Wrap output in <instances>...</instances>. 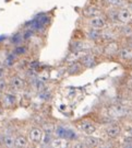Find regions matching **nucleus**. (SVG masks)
<instances>
[{"label":"nucleus","instance_id":"16","mask_svg":"<svg viewBox=\"0 0 132 148\" xmlns=\"http://www.w3.org/2000/svg\"><path fill=\"white\" fill-rule=\"evenodd\" d=\"M81 69H82V66L80 64L74 63L68 68V73L70 75H78L79 73H81Z\"/></svg>","mask_w":132,"mask_h":148},{"label":"nucleus","instance_id":"8","mask_svg":"<svg viewBox=\"0 0 132 148\" xmlns=\"http://www.w3.org/2000/svg\"><path fill=\"white\" fill-rule=\"evenodd\" d=\"M109 112L112 116H123L128 113V109L121 104H116V106H111L109 109Z\"/></svg>","mask_w":132,"mask_h":148},{"label":"nucleus","instance_id":"2","mask_svg":"<svg viewBox=\"0 0 132 148\" xmlns=\"http://www.w3.org/2000/svg\"><path fill=\"white\" fill-rule=\"evenodd\" d=\"M117 19L121 23H128L131 21V11L126 7H120L117 10Z\"/></svg>","mask_w":132,"mask_h":148},{"label":"nucleus","instance_id":"24","mask_svg":"<svg viewBox=\"0 0 132 148\" xmlns=\"http://www.w3.org/2000/svg\"><path fill=\"white\" fill-rule=\"evenodd\" d=\"M129 8H130V9H129V10H130V11H132V3H130V5H129Z\"/></svg>","mask_w":132,"mask_h":148},{"label":"nucleus","instance_id":"1","mask_svg":"<svg viewBox=\"0 0 132 148\" xmlns=\"http://www.w3.org/2000/svg\"><path fill=\"white\" fill-rule=\"evenodd\" d=\"M43 135H44L43 128H41V127H33L32 130L30 131V133H28V140L31 143L35 144V145L41 144Z\"/></svg>","mask_w":132,"mask_h":148},{"label":"nucleus","instance_id":"10","mask_svg":"<svg viewBox=\"0 0 132 148\" xmlns=\"http://www.w3.org/2000/svg\"><path fill=\"white\" fill-rule=\"evenodd\" d=\"M118 55H119L120 59L125 60V62H129V60H132V48L129 47V46H127V47L119 48Z\"/></svg>","mask_w":132,"mask_h":148},{"label":"nucleus","instance_id":"22","mask_svg":"<svg viewBox=\"0 0 132 148\" xmlns=\"http://www.w3.org/2000/svg\"><path fill=\"white\" fill-rule=\"evenodd\" d=\"M8 88V82L5 80V78H0V92H5Z\"/></svg>","mask_w":132,"mask_h":148},{"label":"nucleus","instance_id":"7","mask_svg":"<svg viewBox=\"0 0 132 148\" xmlns=\"http://www.w3.org/2000/svg\"><path fill=\"white\" fill-rule=\"evenodd\" d=\"M1 101H2V106L5 108H13L16 103V98L14 95H12L10 92H7L1 95Z\"/></svg>","mask_w":132,"mask_h":148},{"label":"nucleus","instance_id":"14","mask_svg":"<svg viewBox=\"0 0 132 148\" xmlns=\"http://www.w3.org/2000/svg\"><path fill=\"white\" fill-rule=\"evenodd\" d=\"M85 146H89V147H96L100 145V139L96 137H93L92 135H87V137L85 138L84 140Z\"/></svg>","mask_w":132,"mask_h":148},{"label":"nucleus","instance_id":"13","mask_svg":"<svg viewBox=\"0 0 132 148\" xmlns=\"http://www.w3.org/2000/svg\"><path fill=\"white\" fill-rule=\"evenodd\" d=\"M1 140H2V144L5 145V147H16V137H13V135H10V134L5 135Z\"/></svg>","mask_w":132,"mask_h":148},{"label":"nucleus","instance_id":"9","mask_svg":"<svg viewBox=\"0 0 132 148\" xmlns=\"http://www.w3.org/2000/svg\"><path fill=\"white\" fill-rule=\"evenodd\" d=\"M100 12L102 11L95 7V5H90V7H86L84 10L82 11V13H83V16L85 18H93V16H100Z\"/></svg>","mask_w":132,"mask_h":148},{"label":"nucleus","instance_id":"25","mask_svg":"<svg viewBox=\"0 0 132 148\" xmlns=\"http://www.w3.org/2000/svg\"><path fill=\"white\" fill-rule=\"evenodd\" d=\"M0 98H1V92H0Z\"/></svg>","mask_w":132,"mask_h":148},{"label":"nucleus","instance_id":"23","mask_svg":"<svg viewBox=\"0 0 132 148\" xmlns=\"http://www.w3.org/2000/svg\"><path fill=\"white\" fill-rule=\"evenodd\" d=\"M16 53L18 54V55H23V54L26 53V48L25 47H16Z\"/></svg>","mask_w":132,"mask_h":148},{"label":"nucleus","instance_id":"4","mask_svg":"<svg viewBox=\"0 0 132 148\" xmlns=\"http://www.w3.org/2000/svg\"><path fill=\"white\" fill-rule=\"evenodd\" d=\"M9 86H10V88L12 90H14V91H20V90H23L25 88L26 84H25V81L22 79L21 77H19V76H13V77H11Z\"/></svg>","mask_w":132,"mask_h":148},{"label":"nucleus","instance_id":"21","mask_svg":"<svg viewBox=\"0 0 132 148\" xmlns=\"http://www.w3.org/2000/svg\"><path fill=\"white\" fill-rule=\"evenodd\" d=\"M51 146H57V147H61V146H66L67 145V143L66 142H64V139H53V142H51V144H50Z\"/></svg>","mask_w":132,"mask_h":148},{"label":"nucleus","instance_id":"3","mask_svg":"<svg viewBox=\"0 0 132 148\" xmlns=\"http://www.w3.org/2000/svg\"><path fill=\"white\" fill-rule=\"evenodd\" d=\"M89 24H90V27H92V29H95V30H103V29H105L106 25H107L106 20L100 16H96L91 18Z\"/></svg>","mask_w":132,"mask_h":148},{"label":"nucleus","instance_id":"19","mask_svg":"<svg viewBox=\"0 0 132 148\" xmlns=\"http://www.w3.org/2000/svg\"><path fill=\"white\" fill-rule=\"evenodd\" d=\"M89 36L92 40H97L100 37V30H95V29H92V31L89 32Z\"/></svg>","mask_w":132,"mask_h":148},{"label":"nucleus","instance_id":"6","mask_svg":"<svg viewBox=\"0 0 132 148\" xmlns=\"http://www.w3.org/2000/svg\"><path fill=\"white\" fill-rule=\"evenodd\" d=\"M118 52H119V45L116 41H109V43L104 47V54L109 57L118 55Z\"/></svg>","mask_w":132,"mask_h":148},{"label":"nucleus","instance_id":"18","mask_svg":"<svg viewBox=\"0 0 132 148\" xmlns=\"http://www.w3.org/2000/svg\"><path fill=\"white\" fill-rule=\"evenodd\" d=\"M121 34L123 35H128V36H131L132 35V27L131 25H123L121 29V31H120Z\"/></svg>","mask_w":132,"mask_h":148},{"label":"nucleus","instance_id":"12","mask_svg":"<svg viewBox=\"0 0 132 148\" xmlns=\"http://www.w3.org/2000/svg\"><path fill=\"white\" fill-rule=\"evenodd\" d=\"M82 65L84 67L91 68V67H94L96 65V59L93 55H85L84 57L82 58Z\"/></svg>","mask_w":132,"mask_h":148},{"label":"nucleus","instance_id":"5","mask_svg":"<svg viewBox=\"0 0 132 148\" xmlns=\"http://www.w3.org/2000/svg\"><path fill=\"white\" fill-rule=\"evenodd\" d=\"M80 131L83 132L85 135H93L96 132V126L91 121H83L80 123Z\"/></svg>","mask_w":132,"mask_h":148},{"label":"nucleus","instance_id":"20","mask_svg":"<svg viewBox=\"0 0 132 148\" xmlns=\"http://www.w3.org/2000/svg\"><path fill=\"white\" fill-rule=\"evenodd\" d=\"M51 142H53V138H51V135H50V134L47 133L45 136L43 135L42 142H41V143H43V145H50Z\"/></svg>","mask_w":132,"mask_h":148},{"label":"nucleus","instance_id":"11","mask_svg":"<svg viewBox=\"0 0 132 148\" xmlns=\"http://www.w3.org/2000/svg\"><path fill=\"white\" fill-rule=\"evenodd\" d=\"M121 133V128L118 125H110L106 128V135L109 138H117Z\"/></svg>","mask_w":132,"mask_h":148},{"label":"nucleus","instance_id":"17","mask_svg":"<svg viewBox=\"0 0 132 148\" xmlns=\"http://www.w3.org/2000/svg\"><path fill=\"white\" fill-rule=\"evenodd\" d=\"M106 2L108 5H112V7H118V8L123 7V5H126V1L125 0H106Z\"/></svg>","mask_w":132,"mask_h":148},{"label":"nucleus","instance_id":"15","mask_svg":"<svg viewBox=\"0 0 132 148\" xmlns=\"http://www.w3.org/2000/svg\"><path fill=\"white\" fill-rule=\"evenodd\" d=\"M28 139L23 135H18L16 137V147H27Z\"/></svg>","mask_w":132,"mask_h":148}]
</instances>
